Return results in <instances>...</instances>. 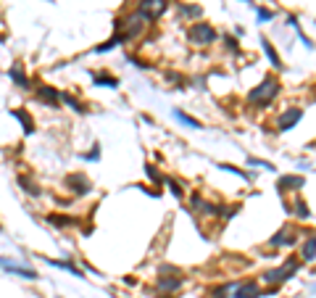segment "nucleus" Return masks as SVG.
<instances>
[{
	"mask_svg": "<svg viewBox=\"0 0 316 298\" xmlns=\"http://www.w3.org/2000/svg\"><path fill=\"white\" fill-rule=\"evenodd\" d=\"M280 90H282V85H280V79L274 77V74H266L264 77V82L261 85H256L253 90L248 92V106L253 108V111H261V108H269L274 103V98L280 95Z\"/></svg>",
	"mask_w": 316,
	"mask_h": 298,
	"instance_id": "f257e3e1",
	"label": "nucleus"
},
{
	"mask_svg": "<svg viewBox=\"0 0 316 298\" xmlns=\"http://www.w3.org/2000/svg\"><path fill=\"white\" fill-rule=\"evenodd\" d=\"M298 267H301L298 259H287V262L280 264V267L264 269V272H261V280H264L266 285H282V283L293 280V277L298 275Z\"/></svg>",
	"mask_w": 316,
	"mask_h": 298,
	"instance_id": "f03ea898",
	"label": "nucleus"
},
{
	"mask_svg": "<svg viewBox=\"0 0 316 298\" xmlns=\"http://www.w3.org/2000/svg\"><path fill=\"white\" fill-rule=\"evenodd\" d=\"M145 26H148L145 18L137 11H132V13H127L116 21V34H122L124 42H129V40H137V37L145 32Z\"/></svg>",
	"mask_w": 316,
	"mask_h": 298,
	"instance_id": "7ed1b4c3",
	"label": "nucleus"
},
{
	"mask_svg": "<svg viewBox=\"0 0 316 298\" xmlns=\"http://www.w3.org/2000/svg\"><path fill=\"white\" fill-rule=\"evenodd\" d=\"M187 40L192 45H198V48H208V45H213L219 40V32L213 29L211 24H206V21H195V24H190V29H187Z\"/></svg>",
	"mask_w": 316,
	"mask_h": 298,
	"instance_id": "20e7f679",
	"label": "nucleus"
},
{
	"mask_svg": "<svg viewBox=\"0 0 316 298\" xmlns=\"http://www.w3.org/2000/svg\"><path fill=\"white\" fill-rule=\"evenodd\" d=\"M303 235H301V230L298 227H293V225H285L277 230V235L269 238V248H290L295 243H301Z\"/></svg>",
	"mask_w": 316,
	"mask_h": 298,
	"instance_id": "39448f33",
	"label": "nucleus"
},
{
	"mask_svg": "<svg viewBox=\"0 0 316 298\" xmlns=\"http://www.w3.org/2000/svg\"><path fill=\"white\" fill-rule=\"evenodd\" d=\"M166 8H169L166 0H140V3H137V13L151 24V21H158V18L166 13Z\"/></svg>",
	"mask_w": 316,
	"mask_h": 298,
	"instance_id": "423d86ee",
	"label": "nucleus"
},
{
	"mask_svg": "<svg viewBox=\"0 0 316 298\" xmlns=\"http://www.w3.org/2000/svg\"><path fill=\"white\" fill-rule=\"evenodd\" d=\"M303 119V108L298 106H290V108H285L280 116H277V132H290V129L295 127Z\"/></svg>",
	"mask_w": 316,
	"mask_h": 298,
	"instance_id": "0eeeda50",
	"label": "nucleus"
},
{
	"mask_svg": "<svg viewBox=\"0 0 316 298\" xmlns=\"http://www.w3.org/2000/svg\"><path fill=\"white\" fill-rule=\"evenodd\" d=\"M34 95H37V100H40L45 108H61V92L55 87H50V85H37Z\"/></svg>",
	"mask_w": 316,
	"mask_h": 298,
	"instance_id": "6e6552de",
	"label": "nucleus"
},
{
	"mask_svg": "<svg viewBox=\"0 0 316 298\" xmlns=\"http://www.w3.org/2000/svg\"><path fill=\"white\" fill-rule=\"evenodd\" d=\"M182 285H184V277L182 275H158V280H156L158 293H169V296H174Z\"/></svg>",
	"mask_w": 316,
	"mask_h": 298,
	"instance_id": "1a4fd4ad",
	"label": "nucleus"
},
{
	"mask_svg": "<svg viewBox=\"0 0 316 298\" xmlns=\"http://www.w3.org/2000/svg\"><path fill=\"white\" fill-rule=\"evenodd\" d=\"M277 188L282 190V195H287V193H301L306 188V177H301V174H285V177L277 180Z\"/></svg>",
	"mask_w": 316,
	"mask_h": 298,
	"instance_id": "9d476101",
	"label": "nucleus"
},
{
	"mask_svg": "<svg viewBox=\"0 0 316 298\" xmlns=\"http://www.w3.org/2000/svg\"><path fill=\"white\" fill-rule=\"evenodd\" d=\"M232 298H261V285L256 280H237Z\"/></svg>",
	"mask_w": 316,
	"mask_h": 298,
	"instance_id": "9b49d317",
	"label": "nucleus"
},
{
	"mask_svg": "<svg viewBox=\"0 0 316 298\" xmlns=\"http://www.w3.org/2000/svg\"><path fill=\"white\" fill-rule=\"evenodd\" d=\"M190 206L198 211V214H203V217H219V203L206 201L200 193H192L190 195Z\"/></svg>",
	"mask_w": 316,
	"mask_h": 298,
	"instance_id": "f8f14e48",
	"label": "nucleus"
},
{
	"mask_svg": "<svg viewBox=\"0 0 316 298\" xmlns=\"http://www.w3.org/2000/svg\"><path fill=\"white\" fill-rule=\"evenodd\" d=\"M66 188H69L74 195H87V193L92 190V182H90L82 172H74V174L66 177Z\"/></svg>",
	"mask_w": 316,
	"mask_h": 298,
	"instance_id": "ddd939ff",
	"label": "nucleus"
},
{
	"mask_svg": "<svg viewBox=\"0 0 316 298\" xmlns=\"http://www.w3.org/2000/svg\"><path fill=\"white\" fill-rule=\"evenodd\" d=\"M0 267L8 269V272L16 275V277H21V280H40V275H37L34 269H29V267H18V264H13V262H8V259H0Z\"/></svg>",
	"mask_w": 316,
	"mask_h": 298,
	"instance_id": "4468645a",
	"label": "nucleus"
},
{
	"mask_svg": "<svg viewBox=\"0 0 316 298\" xmlns=\"http://www.w3.org/2000/svg\"><path fill=\"white\" fill-rule=\"evenodd\" d=\"M301 259L303 262H314L316 259V235L314 232H306V238L301 243Z\"/></svg>",
	"mask_w": 316,
	"mask_h": 298,
	"instance_id": "2eb2a0df",
	"label": "nucleus"
},
{
	"mask_svg": "<svg viewBox=\"0 0 316 298\" xmlns=\"http://www.w3.org/2000/svg\"><path fill=\"white\" fill-rule=\"evenodd\" d=\"M8 77H11V82L16 87H21V90H29V77H26V71L21 63H13L11 69H8Z\"/></svg>",
	"mask_w": 316,
	"mask_h": 298,
	"instance_id": "dca6fc26",
	"label": "nucleus"
},
{
	"mask_svg": "<svg viewBox=\"0 0 316 298\" xmlns=\"http://www.w3.org/2000/svg\"><path fill=\"white\" fill-rule=\"evenodd\" d=\"M11 116L16 119L18 124H21L24 135H34V119L29 116V111H24V108H13V111H11Z\"/></svg>",
	"mask_w": 316,
	"mask_h": 298,
	"instance_id": "f3484780",
	"label": "nucleus"
},
{
	"mask_svg": "<svg viewBox=\"0 0 316 298\" xmlns=\"http://www.w3.org/2000/svg\"><path fill=\"white\" fill-rule=\"evenodd\" d=\"M261 48H264V53H266V58H269V63L277 69V71H282L285 66H282V58H280V53L274 50V45L266 40V37H261Z\"/></svg>",
	"mask_w": 316,
	"mask_h": 298,
	"instance_id": "a211bd4d",
	"label": "nucleus"
},
{
	"mask_svg": "<svg viewBox=\"0 0 316 298\" xmlns=\"http://www.w3.org/2000/svg\"><path fill=\"white\" fill-rule=\"evenodd\" d=\"M18 185H21L24 193H26V195H32V198H40V195H42V188L32 180L29 174H18Z\"/></svg>",
	"mask_w": 316,
	"mask_h": 298,
	"instance_id": "6ab92c4d",
	"label": "nucleus"
},
{
	"mask_svg": "<svg viewBox=\"0 0 316 298\" xmlns=\"http://www.w3.org/2000/svg\"><path fill=\"white\" fill-rule=\"evenodd\" d=\"M290 214H295L298 219H309L311 217V206L303 201V195H295V201L290 203Z\"/></svg>",
	"mask_w": 316,
	"mask_h": 298,
	"instance_id": "aec40b11",
	"label": "nucleus"
},
{
	"mask_svg": "<svg viewBox=\"0 0 316 298\" xmlns=\"http://www.w3.org/2000/svg\"><path fill=\"white\" fill-rule=\"evenodd\" d=\"M92 82H95L98 87H108V90H116L119 87V77H111V74H106V71L92 74Z\"/></svg>",
	"mask_w": 316,
	"mask_h": 298,
	"instance_id": "412c9836",
	"label": "nucleus"
},
{
	"mask_svg": "<svg viewBox=\"0 0 316 298\" xmlns=\"http://www.w3.org/2000/svg\"><path fill=\"white\" fill-rule=\"evenodd\" d=\"M45 262H48L50 267H58V269H66V272H71L74 277H85V272H82V269L74 264V262H58V259H45Z\"/></svg>",
	"mask_w": 316,
	"mask_h": 298,
	"instance_id": "4be33fe9",
	"label": "nucleus"
},
{
	"mask_svg": "<svg viewBox=\"0 0 316 298\" xmlns=\"http://www.w3.org/2000/svg\"><path fill=\"white\" fill-rule=\"evenodd\" d=\"M145 174H148V180L153 182V188L161 193V185H163V174H161V169H158V166H153V164H145Z\"/></svg>",
	"mask_w": 316,
	"mask_h": 298,
	"instance_id": "5701e85b",
	"label": "nucleus"
},
{
	"mask_svg": "<svg viewBox=\"0 0 316 298\" xmlns=\"http://www.w3.org/2000/svg\"><path fill=\"white\" fill-rule=\"evenodd\" d=\"M176 13H179L182 18H200V16H203V8H200V5L179 3V5H176Z\"/></svg>",
	"mask_w": 316,
	"mask_h": 298,
	"instance_id": "b1692460",
	"label": "nucleus"
},
{
	"mask_svg": "<svg viewBox=\"0 0 316 298\" xmlns=\"http://www.w3.org/2000/svg\"><path fill=\"white\" fill-rule=\"evenodd\" d=\"M45 219H48L50 225H55V227H74V225H77V219H74V217H63V214H48Z\"/></svg>",
	"mask_w": 316,
	"mask_h": 298,
	"instance_id": "393cba45",
	"label": "nucleus"
},
{
	"mask_svg": "<svg viewBox=\"0 0 316 298\" xmlns=\"http://www.w3.org/2000/svg\"><path fill=\"white\" fill-rule=\"evenodd\" d=\"M235 285L237 283H224V285H216V288H211V298H232V291H235Z\"/></svg>",
	"mask_w": 316,
	"mask_h": 298,
	"instance_id": "a878e982",
	"label": "nucleus"
},
{
	"mask_svg": "<svg viewBox=\"0 0 316 298\" xmlns=\"http://www.w3.org/2000/svg\"><path fill=\"white\" fill-rule=\"evenodd\" d=\"M174 119H176V122H182V124H187L190 129H200V127H203V124H200V122H198V119H195V116L184 114V111H179V108L174 111Z\"/></svg>",
	"mask_w": 316,
	"mask_h": 298,
	"instance_id": "bb28decb",
	"label": "nucleus"
},
{
	"mask_svg": "<svg viewBox=\"0 0 316 298\" xmlns=\"http://www.w3.org/2000/svg\"><path fill=\"white\" fill-rule=\"evenodd\" d=\"M221 172H229V174H237V177H243V180H248V182H253L256 180V174H250V172H243L240 166H232V164H216Z\"/></svg>",
	"mask_w": 316,
	"mask_h": 298,
	"instance_id": "cd10ccee",
	"label": "nucleus"
},
{
	"mask_svg": "<svg viewBox=\"0 0 316 298\" xmlns=\"http://www.w3.org/2000/svg\"><path fill=\"white\" fill-rule=\"evenodd\" d=\"M61 103H66L71 111H77V114H85V111H87V108H85V106H82L79 100H77V98L71 95V92H61Z\"/></svg>",
	"mask_w": 316,
	"mask_h": 298,
	"instance_id": "c85d7f7f",
	"label": "nucleus"
},
{
	"mask_svg": "<svg viewBox=\"0 0 316 298\" xmlns=\"http://www.w3.org/2000/svg\"><path fill=\"white\" fill-rule=\"evenodd\" d=\"M119 45H124V37H122V34H114V37H111V40H106L103 45H98L95 53H108V50L119 48Z\"/></svg>",
	"mask_w": 316,
	"mask_h": 298,
	"instance_id": "c756f323",
	"label": "nucleus"
},
{
	"mask_svg": "<svg viewBox=\"0 0 316 298\" xmlns=\"http://www.w3.org/2000/svg\"><path fill=\"white\" fill-rule=\"evenodd\" d=\"M248 164H250V166H258V169H266V172H277V166H274L272 161H264V158H256V156H250Z\"/></svg>",
	"mask_w": 316,
	"mask_h": 298,
	"instance_id": "7c9ffc66",
	"label": "nucleus"
},
{
	"mask_svg": "<svg viewBox=\"0 0 316 298\" xmlns=\"http://www.w3.org/2000/svg\"><path fill=\"white\" fill-rule=\"evenodd\" d=\"M166 185H169V190H171L174 198H184V188L176 180H166Z\"/></svg>",
	"mask_w": 316,
	"mask_h": 298,
	"instance_id": "2f4dec72",
	"label": "nucleus"
},
{
	"mask_svg": "<svg viewBox=\"0 0 316 298\" xmlns=\"http://www.w3.org/2000/svg\"><path fill=\"white\" fill-rule=\"evenodd\" d=\"M221 40H224L227 50H232V53H237V50H240V48H237V37H232V34H221Z\"/></svg>",
	"mask_w": 316,
	"mask_h": 298,
	"instance_id": "473e14b6",
	"label": "nucleus"
},
{
	"mask_svg": "<svg viewBox=\"0 0 316 298\" xmlns=\"http://www.w3.org/2000/svg\"><path fill=\"white\" fill-rule=\"evenodd\" d=\"M82 158H85V161H98V158H100V145L95 143V145L90 148V153H85Z\"/></svg>",
	"mask_w": 316,
	"mask_h": 298,
	"instance_id": "72a5a7b5",
	"label": "nucleus"
},
{
	"mask_svg": "<svg viewBox=\"0 0 316 298\" xmlns=\"http://www.w3.org/2000/svg\"><path fill=\"white\" fill-rule=\"evenodd\" d=\"M158 275H182V272H179V269H176V267H169V264H163L161 269H158Z\"/></svg>",
	"mask_w": 316,
	"mask_h": 298,
	"instance_id": "f704fd0d",
	"label": "nucleus"
},
{
	"mask_svg": "<svg viewBox=\"0 0 316 298\" xmlns=\"http://www.w3.org/2000/svg\"><path fill=\"white\" fill-rule=\"evenodd\" d=\"M258 18H261V21H272L274 13H272V11H266V8H258Z\"/></svg>",
	"mask_w": 316,
	"mask_h": 298,
	"instance_id": "c9c22d12",
	"label": "nucleus"
},
{
	"mask_svg": "<svg viewBox=\"0 0 316 298\" xmlns=\"http://www.w3.org/2000/svg\"><path fill=\"white\" fill-rule=\"evenodd\" d=\"M161 298H174V296H169V293H161Z\"/></svg>",
	"mask_w": 316,
	"mask_h": 298,
	"instance_id": "e433bc0d",
	"label": "nucleus"
},
{
	"mask_svg": "<svg viewBox=\"0 0 316 298\" xmlns=\"http://www.w3.org/2000/svg\"><path fill=\"white\" fill-rule=\"evenodd\" d=\"M55 298H58V296H55Z\"/></svg>",
	"mask_w": 316,
	"mask_h": 298,
	"instance_id": "4c0bfd02",
	"label": "nucleus"
}]
</instances>
